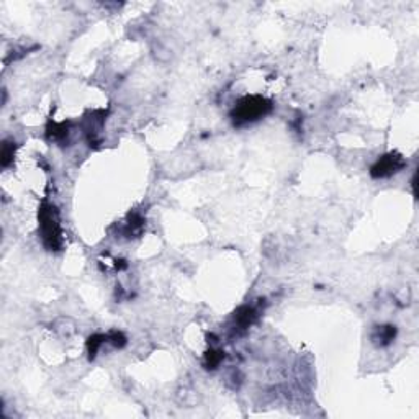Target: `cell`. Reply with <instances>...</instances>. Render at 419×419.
I'll use <instances>...</instances> for the list:
<instances>
[{
  "mask_svg": "<svg viewBox=\"0 0 419 419\" xmlns=\"http://www.w3.org/2000/svg\"><path fill=\"white\" fill-rule=\"evenodd\" d=\"M224 354L223 352H219V350H210L207 352V356H205V367L207 369H216V367L219 365V362L223 360Z\"/></svg>",
  "mask_w": 419,
  "mask_h": 419,
  "instance_id": "cell-6",
  "label": "cell"
},
{
  "mask_svg": "<svg viewBox=\"0 0 419 419\" xmlns=\"http://www.w3.org/2000/svg\"><path fill=\"white\" fill-rule=\"evenodd\" d=\"M107 341L108 342H112L115 347H121V345H124V342H126V339H124V336L121 333H112L110 336H107Z\"/></svg>",
  "mask_w": 419,
  "mask_h": 419,
  "instance_id": "cell-8",
  "label": "cell"
},
{
  "mask_svg": "<svg viewBox=\"0 0 419 419\" xmlns=\"http://www.w3.org/2000/svg\"><path fill=\"white\" fill-rule=\"evenodd\" d=\"M40 228L45 246L51 251H57L62 244V230L57 210L53 205H43V208L40 210Z\"/></svg>",
  "mask_w": 419,
  "mask_h": 419,
  "instance_id": "cell-1",
  "label": "cell"
},
{
  "mask_svg": "<svg viewBox=\"0 0 419 419\" xmlns=\"http://www.w3.org/2000/svg\"><path fill=\"white\" fill-rule=\"evenodd\" d=\"M404 166H406L404 159L401 156H398V154L392 152V154H386L383 157H380L377 160V164L370 169V174L375 179H385L396 172H400Z\"/></svg>",
  "mask_w": 419,
  "mask_h": 419,
  "instance_id": "cell-3",
  "label": "cell"
},
{
  "mask_svg": "<svg viewBox=\"0 0 419 419\" xmlns=\"http://www.w3.org/2000/svg\"><path fill=\"white\" fill-rule=\"evenodd\" d=\"M255 316L257 313L252 306H242L238 310V313L234 314V319H236V325L239 329H246L255 321Z\"/></svg>",
  "mask_w": 419,
  "mask_h": 419,
  "instance_id": "cell-4",
  "label": "cell"
},
{
  "mask_svg": "<svg viewBox=\"0 0 419 419\" xmlns=\"http://www.w3.org/2000/svg\"><path fill=\"white\" fill-rule=\"evenodd\" d=\"M395 336H396L395 326H381L377 331V336H373V339L377 341L380 345H386L395 339Z\"/></svg>",
  "mask_w": 419,
  "mask_h": 419,
  "instance_id": "cell-5",
  "label": "cell"
},
{
  "mask_svg": "<svg viewBox=\"0 0 419 419\" xmlns=\"http://www.w3.org/2000/svg\"><path fill=\"white\" fill-rule=\"evenodd\" d=\"M270 110L272 105L269 100L259 97V95H251V97H244L238 102V105L234 107L233 118L236 123H251L261 120Z\"/></svg>",
  "mask_w": 419,
  "mask_h": 419,
  "instance_id": "cell-2",
  "label": "cell"
},
{
  "mask_svg": "<svg viewBox=\"0 0 419 419\" xmlns=\"http://www.w3.org/2000/svg\"><path fill=\"white\" fill-rule=\"evenodd\" d=\"M13 151H15V146H12V144H4V149H2V164L4 167L9 164V159L13 157Z\"/></svg>",
  "mask_w": 419,
  "mask_h": 419,
  "instance_id": "cell-9",
  "label": "cell"
},
{
  "mask_svg": "<svg viewBox=\"0 0 419 419\" xmlns=\"http://www.w3.org/2000/svg\"><path fill=\"white\" fill-rule=\"evenodd\" d=\"M107 341V336H92L90 339H89V352H90V357H95V354H97V350L100 349V345L104 344Z\"/></svg>",
  "mask_w": 419,
  "mask_h": 419,
  "instance_id": "cell-7",
  "label": "cell"
}]
</instances>
